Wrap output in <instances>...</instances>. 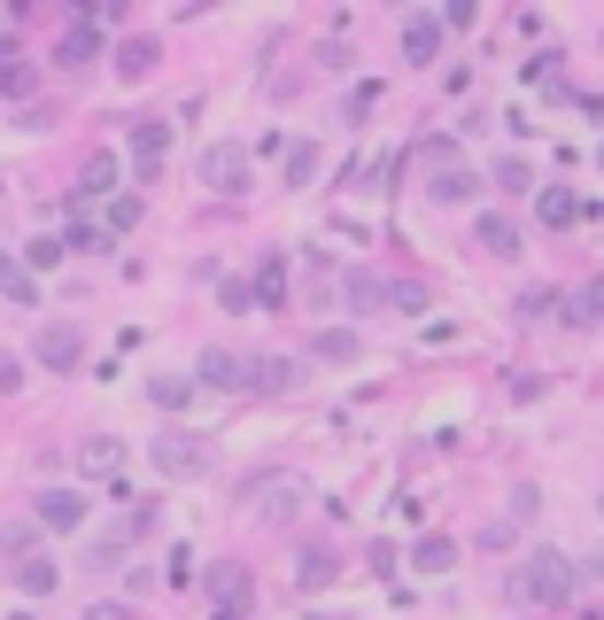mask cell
I'll return each instance as SVG.
<instances>
[{
    "label": "cell",
    "instance_id": "6da1fadb",
    "mask_svg": "<svg viewBox=\"0 0 604 620\" xmlns=\"http://www.w3.org/2000/svg\"><path fill=\"white\" fill-rule=\"evenodd\" d=\"M511 597H520V605H566L573 597V566L558 551H535L520 574H511Z\"/></svg>",
    "mask_w": 604,
    "mask_h": 620
},
{
    "label": "cell",
    "instance_id": "7a4b0ae2",
    "mask_svg": "<svg viewBox=\"0 0 604 620\" xmlns=\"http://www.w3.org/2000/svg\"><path fill=\"white\" fill-rule=\"evenodd\" d=\"M202 179H210L217 195H240V187H248V148H233V140L202 148Z\"/></svg>",
    "mask_w": 604,
    "mask_h": 620
},
{
    "label": "cell",
    "instance_id": "3957f363",
    "mask_svg": "<svg viewBox=\"0 0 604 620\" xmlns=\"http://www.w3.org/2000/svg\"><path fill=\"white\" fill-rule=\"evenodd\" d=\"M155 466H163V473H202L210 451H202L194 434H155Z\"/></svg>",
    "mask_w": 604,
    "mask_h": 620
},
{
    "label": "cell",
    "instance_id": "277c9868",
    "mask_svg": "<svg viewBox=\"0 0 604 620\" xmlns=\"http://www.w3.org/2000/svg\"><path fill=\"white\" fill-rule=\"evenodd\" d=\"M256 512H264V519H295V512H303V481H295V473L256 481Z\"/></svg>",
    "mask_w": 604,
    "mask_h": 620
},
{
    "label": "cell",
    "instance_id": "5b68a950",
    "mask_svg": "<svg viewBox=\"0 0 604 620\" xmlns=\"http://www.w3.org/2000/svg\"><path fill=\"white\" fill-rule=\"evenodd\" d=\"M163 148H170V132H163V125H132L125 155H132V171H140V179H155V171H163Z\"/></svg>",
    "mask_w": 604,
    "mask_h": 620
},
{
    "label": "cell",
    "instance_id": "8992f818",
    "mask_svg": "<svg viewBox=\"0 0 604 620\" xmlns=\"http://www.w3.org/2000/svg\"><path fill=\"white\" fill-rule=\"evenodd\" d=\"M39 365H55V373L78 365V326H39Z\"/></svg>",
    "mask_w": 604,
    "mask_h": 620
},
{
    "label": "cell",
    "instance_id": "52a82bcc",
    "mask_svg": "<svg viewBox=\"0 0 604 620\" xmlns=\"http://www.w3.org/2000/svg\"><path fill=\"white\" fill-rule=\"evenodd\" d=\"M78 519H85V496L78 489H47L39 496V527H78Z\"/></svg>",
    "mask_w": 604,
    "mask_h": 620
},
{
    "label": "cell",
    "instance_id": "ba28073f",
    "mask_svg": "<svg viewBox=\"0 0 604 620\" xmlns=\"http://www.w3.org/2000/svg\"><path fill=\"white\" fill-rule=\"evenodd\" d=\"M0 295H9L16 311H32V303H39V280L24 272V264H16V256H0Z\"/></svg>",
    "mask_w": 604,
    "mask_h": 620
},
{
    "label": "cell",
    "instance_id": "9c48e42d",
    "mask_svg": "<svg viewBox=\"0 0 604 620\" xmlns=\"http://www.w3.org/2000/svg\"><path fill=\"white\" fill-rule=\"evenodd\" d=\"M435 47H442V24H435V16H411V24H403V55H411V62H435Z\"/></svg>",
    "mask_w": 604,
    "mask_h": 620
},
{
    "label": "cell",
    "instance_id": "30bf717a",
    "mask_svg": "<svg viewBox=\"0 0 604 620\" xmlns=\"http://www.w3.org/2000/svg\"><path fill=\"white\" fill-rule=\"evenodd\" d=\"M256 303H264V311H280V303H287V264H280V256L256 264Z\"/></svg>",
    "mask_w": 604,
    "mask_h": 620
},
{
    "label": "cell",
    "instance_id": "8fae6325",
    "mask_svg": "<svg viewBox=\"0 0 604 620\" xmlns=\"http://www.w3.org/2000/svg\"><path fill=\"white\" fill-rule=\"evenodd\" d=\"M55 55H62V62H70V70H78V62H94V55H102V32H94V24H70V32H62V47H55Z\"/></svg>",
    "mask_w": 604,
    "mask_h": 620
},
{
    "label": "cell",
    "instance_id": "7c38bea8",
    "mask_svg": "<svg viewBox=\"0 0 604 620\" xmlns=\"http://www.w3.org/2000/svg\"><path fill=\"white\" fill-rule=\"evenodd\" d=\"M481 248H488V256H520V225L488 210V218H481Z\"/></svg>",
    "mask_w": 604,
    "mask_h": 620
},
{
    "label": "cell",
    "instance_id": "4fadbf2b",
    "mask_svg": "<svg viewBox=\"0 0 604 620\" xmlns=\"http://www.w3.org/2000/svg\"><path fill=\"white\" fill-rule=\"evenodd\" d=\"M78 466H85V473H117V466H125V442L94 434V442H85V451H78Z\"/></svg>",
    "mask_w": 604,
    "mask_h": 620
},
{
    "label": "cell",
    "instance_id": "5bb4252c",
    "mask_svg": "<svg viewBox=\"0 0 604 620\" xmlns=\"http://www.w3.org/2000/svg\"><path fill=\"white\" fill-rule=\"evenodd\" d=\"M117 187V155H85V171H78V195H109Z\"/></svg>",
    "mask_w": 604,
    "mask_h": 620
},
{
    "label": "cell",
    "instance_id": "9a60e30c",
    "mask_svg": "<svg viewBox=\"0 0 604 620\" xmlns=\"http://www.w3.org/2000/svg\"><path fill=\"white\" fill-rule=\"evenodd\" d=\"M147 396H155L163 411H179V403L194 396V381H187V373H155V381H147Z\"/></svg>",
    "mask_w": 604,
    "mask_h": 620
},
{
    "label": "cell",
    "instance_id": "2e32d148",
    "mask_svg": "<svg viewBox=\"0 0 604 620\" xmlns=\"http://www.w3.org/2000/svg\"><path fill=\"white\" fill-rule=\"evenodd\" d=\"M248 381L280 396V388H295V365H287V358H264V365H248Z\"/></svg>",
    "mask_w": 604,
    "mask_h": 620
},
{
    "label": "cell",
    "instance_id": "e0dca14e",
    "mask_svg": "<svg viewBox=\"0 0 604 620\" xmlns=\"http://www.w3.org/2000/svg\"><path fill=\"white\" fill-rule=\"evenodd\" d=\"M155 55H163L155 39H132V47L117 55V70H125V78H147V70H155Z\"/></svg>",
    "mask_w": 604,
    "mask_h": 620
},
{
    "label": "cell",
    "instance_id": "ac0fdd59",
    "mask_svg": "<svg viewBox=\"0 0 604 620\" xmlns=\"http://www.w3.org/2000/svg\"><path fill=\"white\" fill-rule=\"evenodd\" d=\"M202 381H210V388H233V381H248V373L225 358V349H210V358H202Z\"/></svg>",
    "mask_w": 604,
    "mask_h": 620
},
{
    "label": "cell",
    "instance_id": "d6986e66",
    "mask_svg": "<svg viewBox=\"0 0 604 620\" xmlns=\"http://www.w3.org/2000/svg\"><path fill=\"white\" fill-rule=\"evenodd\" d=\"M573 218H581V202H573L566 187H550V195H543V225H573Z\"/></svg>",
    "mask_w": 604,
    "mask_h": 620
},
{
    "label": "cell",
    "instance_id": "ffe728a7",
    "mask_svg": "<svg viewBox=\"0 0 604 620\" xmlns=\"http://www.w3.org/2000/svg\"><path fill=\"white\" fill-rule=\"evenodd\" d=\"M16 582H24V597H47V589H55V559H24Z\"/></svg>",
    "mask_w": 604,
    "mask_h": 620
},
{
    "label": "cell",
    "instance_id": "44dd1931",
    "mask_svg": "<svg viewBox=\"0 0 604 620\" xmlns=\"http://www.w3.org/2000/svg\"><path fill=\"white\" fill-rule=\"evenodd\" d=\"M318 179V148H287V187H310Z\"/></svg>",
    "mask_w": 604,
    "mask_h": 620
},
{
    "label": "cell",
    "instance_id": "7402d4cb",
    "mask_svg": "<svg viewBox=\"0 0 604 620\" xmlns=\"http://www.w3.org/2000/svg\"><path fill=\"white\" fill-rule=\"evenodd\" d=\"M318 358H333V365H350V358H357V334H341V326H333V334H318Z\"/></svg>",
    "mask_w": 604,
    "mask_h": 620
},
{
    "label": "cell",
    "instance_id": "603a6c76",
    "mask_svg": "<svg viewBox=\"0 0 604 620\" xmlns=\"http://www.w3.org/2000/svg\"><path fill=\"white\" fill-rule=\"evenodd\" d=\"M0 543H9V559H24L39 543V519H9V536H0Z\"/></svg>",
    "mask_w": 604,
    "mask_h": 620
},
{
    "label": "cell",
    "instance_id": "cb8c5ba5",
    "mask_svg": "<svg viewBox=\"0 0 604 620\" xmlns=\"http://www.w3.org/2000/svg\"><path fill=\"white\" fill-rule=\"evenodd\" d=\"M450 559H458V551H450V543H442V536H426V543H418V566H426V574H442V566H450Z\"/></svg>",
    "mask_w": 604,
    "mask_h": 620
},
{
    "label": "cell",
    "instance_id": "d4e9b609",
    "mask_svg": "<svg viewBox=\"0 0 604 620\" xmlns=\"http://www.w3.org/2000/svg\"><path fill=\"white\" fill-rule=\"evenodd\" d=\"M0 94H32V70L9 55V62H0Z\"/></svg>",
    "mask_w": 604,
    "mask_h": 620
},
{
    "label": "cell",
    "instance_id": "484cf974",
    "mask_svg": "<svg viewBox=\"0 0 604 620\" xmlns=\"http://www.w3.org/2000/svg\"><path fill=\"white\" fill-rule=\"evenodd\" d=\"M303 582H333V551H303Z\"/></svg>",
    "mask_w": 604,
    "mask_h": 620
},
{
    "label": "cell",
    "instance_id": "4316f807",
    "mask_svg": "<svg viewBox=\"0 0 604 620\" xmlns=\"http://www.w3.org/2000/svg\"><path fill=\"white\" fill-rule=\"evenodd\" d=\"M573 318H604V280H596V288H581V295H573Z\"/></svg>",
    "mask_w": 604,
    "mask_h": 620
},
{
    "label": "cell",
    "instance_id": "83f0119b",
    "mask_svg": "<svg viewBox=\"0 0 604 620\" xmlns=\"http://www.w3.org/2000/svg\"><path fill=\"white\" fill-rule=\"evenodd\" d=\"M62 248H70V241H32V272H47V264H62Z\"/></svg>",
    "mask_w": 604,
    "mask_h": 620
},
{
    "label": "cell",
    "instance_id": "f1b7e54d",
    "mask_svg": "<svg viewBox=\"0 0 604 620\" xmlns=\"http://www.w3.org/2000/svg\"><path fill=\"white\" fill-rule=\"evenodd\" d=\"M132 218H140V202H125V195H117V202H109V233H132Z\"/></svg>",
    "mask_w": 604,
    "mask_h": 620
},
{
    "label": "cell",
    "instance_id": "f546056e",
    "mask_svg": "<svg viewBox=\"0 0 604 620\" xmlns=\"http://www.w3.org/2000/svg\"><path fill=\"white\" fill-rule=\"evenodd\" d=\"M85 620H132L125 605H94V612H85Z\"/></svg>",
    "mask_w": 604,
    "mask_h": 620
},
{
    "label": "cell",
    "instance_id": "4dcf8cb0",
    "mask_svg": "<svg viewBox=\"0 0 604 620\" xmlns=\"http://www.w3.org/2000/svg\"><path fill=\"white\" fill-rule=\"evenodd\" d=\"M589 574H604V551H596V559H589Z\"/></svg>",
    "mask_w": 604,
    "mask_h": 620
},
{
    "label": "cell",
    "instance_id": "1f68e13d",
    "mask_svg": "<svg viewBox=\"0 0 604 620\" xmlns=\"http://www.w3.org/2000/svg\"><path fill=\"white\" fill-rule=\"evenodd\" d=\"M0 24H9V16H0Z\"/></svg>",
    "mask_w": 604,
    "mask_h": 620
}]
</instances>
